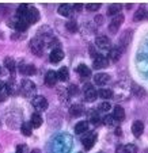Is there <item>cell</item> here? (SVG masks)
<instances>
[{"mask_svg":"<svg viewBox=\"0 0 148 153\" xmlns=\"http://www.w3.org/2000/svg\"><path fill=\"white\" fill-rule=\"evenodd\" d=\"M29 46H30V50H31V53L34 56H38V57H41V56L44 54L45 45H44V42H42V39H41V38H38V37L33 38V39L30 41Z\"/></svg>","mask_w":148,"mask_h":153,"instance_id":"cell-1","label":"cell"},{"mask_svg":"<svg viewBox=\"0 0 148 153\" xmlns=\"http://www.w3.org/2000/svg\"><path fill=\"white\" fill-rule=\"evenodd\" d=\"M23 20L26 22L27 25H34L37 23L38 20H40V11H38L35 7L33 6H29L27 7V11H26V15L23 16Z\"/></svg>","mask_w":148,"mask_h":153,"instance_id":"cell-2","label":"cell"},{"mask_svg":"<svg viewBox=\"0 0 148 153\" xmlns=\"http://www.w3.org/2000/svg\"><path fill=\"white\" fill-rule=\"evenodd\" d=\"M35 84L33 83L31 80H23L22 81V84H20V94H22V96H25V98H30L31 95H34L35 94Z\"/></svg>","mask_w":148,"mask_h":153,"instance_id":"cell-3","label":"cell"},{"mask_svg":"<svg viewBox=\"0 0 148 153\" xmlns=\"http://www.w3.org/2000/svg\"><path fill=\"white\" fill-rule=\"evenodd\" d=\"M83 92H84V99L88 102V103H93L98 98V90L94 88L93 84H86L83 87Z\"/></svg>","mask_w":148,"mask_h":153,"instance_id":"cell-4","label":"cell"},{"mask_svg":"<svg viewBox=\"0 0 148 153\" xmlns=\"http://www.w3.org/2000/svg\"><path fill=\"white\" fill-rule=\"evenodd\" d=\"M124 19H125V16L122 14H118L111 18L110 23H109V31H110L111 34H116L120 30V27L122 26V23H124Z\"/></svg>","mask_w":148,"mask_h":153,"instance_id":"cell-5","label":"cell"},{"mask_svg":"<svg viewBox=\"0 0 148 153\" xmlns=\"http://www.w3.org/2000/svg\"><path fill=\"white\" fill-rule=\"evenodd\" d=\"M95 141H96V134L93 133V131H87V133L84 134L83 138H81V144H83L84 150L93 149V146L95 145Z\"/></svg>","mask_w":148,"mask_h":153,"instance_id":"cell-6","label":"cell"},{"mask_svg":"<svg viewBox=\"0 0 148 153\" xmlns=\"http://www.w3.org/2000/svg\"><path fill=\"white\" fill-rule=\"evenodd\" d=\"M8 23H10V27L18 30V33H23V31H26V30L29 29V25H27L23 19H19V18H16V16H15L14 19L10 20Z\"/></svg>","mask_w":148,"mask_h":153,"instance_id":"cell-7","label":"cell"},{"mask_svg":"<svg viewBox=\"0 0 148 153\" xmlns=\"http://www.w3.org/2000/svg\"><path fill=\"white\" fill-rule=\"evenodd\" d=\"M31 103H33V107H34L37 111H45L48 108V100H46V98L42 95L34 96Z\"/></svg>","mask_w":148,"mask_h":153,"instance_id":"cell-8","label":"cell"},{"mask_svg":"<svg viewBox=\"0 0 148 153\" xmlns=\"http://www.w3.org/2000/svg\"><path fill=\"white\" fill-rule=\"evenodd\" d=\"M95 45L102 50H110L111 49V41L106 35H98L95 38Z\"/></svg>","mask_w":148,"mask_h":153,"instance_id":"cell-9","label":"cell"},{"mask_svg":"<svg viewBox=\"0 0 148 153\" xmlns=\"http://www.w3.org/2000/svg\"><path fill=\"white\" fill-rule=\"evenodd\" d=\"M109 65V58L105 57L102 54H98L96 57H94L93 60V68L94 69H102V68H106Z\"/></svg>","mask_w":148,"mask_h":153,"instance_id":"cell-10","label":"cell"},{"mask_svg":"<svg viewBox=\"0 0 148 153\" xmlns=\"http://www.w3.org/2000/svg\"><path fill=\"white\" fill-rule=\"evenodd\" d=\"M131 35H132V31H131V30H126V31H124V33H122V35L120 37V45H118V48L121 49L122 53L126 50L129 42H131Z\"/></svg>","mask_w":148,"mask_h":153,"instance_id":"cell-11","label":"cell"},{"mask_svg":"<svg viewBox=\"0 0 148 153\" xmlns=\"http://www.w3.org/2000/svg\"><path fill=\"white\" fill-rule=\"evenodd\" d=\"M64 52H63V49L61 48H57V49H53L52 52H50V56H49V61L52 64H58L63 58H64Z\"/></svg>","mask_w":148,"mask_h":153,"instance_id":"cell-12","label":"cell"},{"mask_svg":"<svg viewBox=\"0 0 148 153\" xmlns=\"http://www.w3.org/2000/svg\"><path fill=\"white\" fill-rule=\"evenodd\" d=\"M110 75L109 73H103V72H101V73H95L94 75V83L96 84V85H105V84H108L109 81H110Z\"/></svg>","mask_w":148,"mask_h":153,"instance_id":"cell-13","label":"cell"},{"mask_svg":"<svg viewBox=\"0 0 148 153\" xmlns=\"http://www.w3.org/2000/svg\"><path fill=\"white\" fill-rule=\"evenodd\" d=\"M58 79H57V73L55 72V71H49V72H46V75H45V85L46 87H55L56 84H57Z\"/></svg>","mask_w":148,"mask_h":153,"instance_id":"cell-14","label":"cell"},{"mask_svg":"<svg viewBox=\"0 0 148 153\" xmlns=\"http://www.w3.org/2000/svg\"><path fill=\"white\" fill-rule=\"evenodd\" d=\"M19 72L25 76H33V75H35L37 69H35V67L33 65V64H20L19 65Z\"/></svg>","mask_w":148,"mask_h":153,"instance_id":"cell-15","label":"cell"},{"mask_svg":"<svg viewBox=\"0 0 148 153\" xmlns=\"http://www.w3.org/2000/svg\"><path fill=\"white\" fill-rule=\"evenodd\" d=\"M111 117L114 118V121H116V122H122V121H124V119H125V110L122 108V106H120V104L114 106Z\"/></svg>","mask_w":148,"mask_h":153,"instance_id":"cell-16","label":"cell"},{"mask_svg":"<svg viewBox=\"0 0 148 153\" xmlns=\"http://www.w3.org/2000/svg\"><path fill=\"white\" fill-rule=\"evenodd\" d=\"M132 133H133L135 137L139 138L143 133H144V123L141 121H135L132 123Z\"/></svg>","mask_w":148,"mask_h":153,"instance_id":"cell-17","label":"cell"},{"mask_svg":"<svg viewBox=\"0 0 148 153\" xmlns=\"http://www.w3.org/2000/svg\"><path fill=\"white\" fill-rule=\"evenodd\" d=\"M76 72H78V75L80 76L81 79H87L91 76V69L86 64H79L78 68H76Z\"/></svg>","mask_w":148,"mask_h":153,"instance_id":"cell-18","label":"cell"},{"mask_svg":"<svg viewBox=\"0 0 148 153\" xmlns=\"http://www.w3.org/2000/svg\"><path fill=\"white\" fill-rule=\"evenodd\" d=\"M57 12H58V15H61V16L70 18L71 15H72L73 10H72V6H71V4H61V6L57 8Z\"/></svg>","mask_w":148,"mask_h":153,"instance_id":"cell-19","label":"cell"},{"mask_svg":"<svg viewBox=\"0 0 148 153\" xmlns=\"http://www.w3.org/2000/svg\"><path fill=\"white\" fill-rule=\"evenodd\" d=\"M84 113V107L81 106V104H73V106L70 107V114L71 117H73V118H78V117H81Z\"/></svg>","mask_w":148,"mask_h":153,"instance_id":"cell-20","label":"cell"},{"mask_svg":"<svg viewBox=\"0 0 148 153\" xmlns=\"http://www.w3.org/2000/svg\"><path fill=\"white\" fill-rule=\"evenodd\" d=\"M121 56H122V52L118 46L111 48V49L109 50V58L111 60V62H117V61H120Z\"/></svg>","mask_w":148,"mask_h":153,"instance_id":"cell-21","label":"cell"},{"mask_svg":"<svg viewBox=\"0 0 148 153\" xmlns=\"http://www.w3.org/2000/svg\"><path fill=\"white\" fill-rule=\"evenodd\" d=\"M88 131V122L87 121H80L75 125V133L76 134H84Z\"/></svg>","mask_w":148,"mask_h":153,"instance_id":"cell-22","label":"cell"},{"mask_svg":"<svg viewBox=\"0 0 148 153\" xmlns=\"http://www.w3.org/2000/svg\"><path fill=\"white\" fill-rule=\"evenodd\" d=\"M56 73H57V79H58L60 81H63V83H64V81H68V80H70V71H68L67 67L60 68V69H58Z\"/></svg>","mask_w":148,"mask_h":153,"instance_id":"cell-23","label":"cell"},{"mask_svg":"<svg viewBox=\"0 0 148 153\" xmlns=\"http://www.w3.org/2000/svg\"><path fill=\"white\" fill-rule=\"evenodd\" d=\"M44 123V119H42V115H41L40 113H34L31 115V127H34V129H38V127H41V125Z\"/></svg>","mask_w":148,"mask_h":153,"instance_id":"cell-24","label":"cell"},{"mask_svg":"<svg viewBox=\"0 0 148 153\" xmlns=\"http://www.w3.org/2000/svg\"><path fill=\"white\" fill-rule=\"evenodd\" d=\"M121 10H122V4H118V3L110 4L108 8V14L109 16H116V15L121 14Z\"/></svg>","mask_w":148,"mask_h":153,"instance_id":"cell-25","label":"cell"},{"mask_svg":"<svg viewBox=\"0 0 148 153\" xmlns=\"http://www.w3.org/2000/svg\"><path fill=\"white\" fill-rule=\"evenodd\" d=\"M132 94L139 99L144 98V96L147 95V92H145L144 88H143L141 85H137V84H133V85H132Z\"/></svg>","mask_w":148,"mask_h":153,"instance_id":"cell-26","label":"cell"},{"mask_svg":"<svg viewBox=\"0 0 148 153\" xmlns=\"http://www.w3.org/2000/svg\"><path fill=\"white\" fill-rule=\"evenodd\" d=\"M98 96L99 98H102L103 100H108V99H111L114 96L113 91L110 90V88H101V90H98Z\"/></svg>","mask_w":148,"mask_h":153,"instance_id":"cell-27","label":"cell"},{"mask_svg":"<svg viewBox=\"0 0 148 153\" xmlns=\"http://www.w3.org/2000/svg\"><path fill=\"white\" fill-rule=\"evenodd\" d=\"M4 67H6L7 69H8L10 72L12 73V76H14L15 69H16V65H15V61H14V58H11V57H7L6 60H4Z\"/></svg>","mask_w":148,"mask_h":153,"instance_id":"cell-28","label":"cell"},{"mask_svg":"<svg viewBox=\"0 0 148 153\" xmlns=\"http://www.w3.org/2000/svg\"><path fill=\"white\" fill-rule=\"evenodd\" d=\"M20 131H22V134L26 137H30L33 133V127L29 123V122H23V123L20 125Z\"/></svg>","mask_w":148,"mask_h":153,"instance_id":"cell-29","label":"cell"},{"mask_svg":"<svg viewBox=\"0 0 148 153\" xmlns=\"http://www.w3.org/2000/svg\"><path fill=\"white\" fill-rule=\"evenodd\" d=\"M57 96H58V99H60L61 102H64V103H67V102L70 100V94H68L67 88H58Z\"/></svg>","mask_w":148,"mask_h":153,"instance_id":"cell-30","label":"cell"},{"mask_svg":"<svg viewBox=\"0 0 148 153\" xmlns=\"http://www.w3.org/2000/svg\"><path fill=\"white\" fill-rule=\"evenodd\" d=\"M27 7H29V4H20L19 7L16 8V18H19V19H23V16L26 15V11H27Z\"/></svg>","mask_w":148,"mask_h":153,"instance_id":"cell-31","label":"cell"},{"mask_svg":"<svg viewBox=\"0 0 148 153\" xmlns=\"http://www.w3.org/2000/svg\"><path fill=\"white\" fill-rule=\"evenodd\" d=\"M65 29L68 30L70 33H76L78 31V23H76V20H73V19H71V20H68L67 23H65Z\"/></svg>","mask_w":148,"mask_h":153,"instance_id":"cell-32","label":"cell"},{"mask_svg":"<svg viewBox=\"0 0 148 153\" xmlns=\"http://www.w3.org/2000/svg\"><path fill=\"white\" fill-rule=\"evenodd\" d=\"M145 18V10H144V7H140L139 10H137L136 12H135V16H133V20L135 22H139V20H141V19H144Z\"/></svg>","mask_w":148,"mask_h":153,"instance_id":"cell-33","label":"cell"},{"mask_svg":"<svg viewBox=\"0 0 148 153\" xmlns=\"http://www.w3.org/2000/svg\"><path fill=\"white\" fill-rule=\"evenodd\" d=\"M102 123H103L105 126H108V127H113L117 122L114 121V118L111 115H106L103 119H102Z\"/></svg>","mask_w":148,"mask_h":153,"instance_id":"cell-34","label":"cell"},{"mask_svg":"<svg viewBox=\"0 0 148 153\" xmlns=\"http://www.w3.org/2000/svg\"><path fill=\"white\" fill-rule=\"evenodd\" d=\"M101 7H102L101 3H88V4H86V10L90 11V12L98 11V10H101Z\"/></svg>","mask_w":148,"mask_h":153,"instance_id":"cell-35","label":"cell"},{"mask_svg":"<svg viewBox=\"0 0 148 153\" xmlns=\"http://www.w3.org/2000/svg\"><path fill=\"white\" fill-rule=\"evenodd\" d=\"M139 149L135 144H126L124 145V153H137Z\"/></svg>","mask_w":148,"mask_h":153,"instance_id":"cell-36","label":"cell"},{"mask_svg":"<svg viewBox=\"0 0 148 153\" xmlns=\"http://www.w3.org/2000/svg\"><path fill=\"white\" fill-rule=\"evenodd\" d=\"M68 94H70V96H78L79 95V87L76 85V84H71L70 87L67 88Z\"/></svg>","mask_w":148,"mask_h":153,"instance_id":"cell-37","label":"cell"},{"mask_svg":"<svg viewBox=\"0 0 148 153\" xmlns=\"http://www.w3.org/2000/svg\"><path fill=\"white\" fill-rule=\"evenodd\" d=\"M110 108H111V104L109 103V102H102V103L99 104V110L103 111V113H108Z\"/></svg>","mask_w":148,"mask_h":153,"instance_id":"cell-38","label":"cell"},{"mask_svg":"<svg viewBox=\"0 0 148 153\" xmlns=\"http://www.w3.org/2000/svg\"><path fill=\"white\" fill-rule=\"evenodd\" d=\"M94 23H95V26H102L103 25V15H95Z\"/></svg>","mask_w":148,"mask_h":153,"instance_id":"cell-39","label":"cell"},{"mask_svg":"<svg viewBox=\"0 0 148 153\" xmlns=\"http://www.w3.org/2000/svg\"><path fill=\"white\" fill-rule=\"evenodd\" d=\"M83 8H84V6L83 4H80V3H76V4H73L72 6V10L73 11H76V12H80Z\"/></svg>","mask_w":148,"mask_h":153,"instance_id":"cell-40","label":"cell"},{"mask_svg":"<svg viewBox=\"0 0 148 153\" xmlns=\"http://www.w3.org/2000/svg\"><path fill=\"white\" fill-rule=\"evenodd\" d=\"M99 122H101V119H99L98 114L95 113V115L91 117V123H93V125H99Z\"/></svg>","mask_w":148,"mask_h":153,"instance_id":"cell-41","label":"cell"},{"mask_svg":"<svg viewBox=\"0 0 148 153\" xmlns=\"http://www.w3.org/2000/svg\"><path fill=\"white\" fill-rule=\"evenodd\" d=\"M22 35H20V33H14V34L11 35V39L12 41H18V39H22Z\"/></svg>","mask_w":148,"mask_h":153,"instance_id":"cell-42","label":"cell"},{"mask_svg":"<svg viewBox=\"0 0 148 153\" xmlns=\"http://www.w3.org/2000/svg\"><path fill=\"white\" fill-rule=\"evenodd\" d=\"M25 149H26V146H25L23 144L18 145V146H16V152H15V153H25Z\"/></svg>","mask_w":148,"mask_h":153,"instance_id":"cell-43","label":"cell"},{"mask_svg":"<svg viewBox=\"0 0 148 153\" xmlns=\"http://www.w3.org/2000/svg\"><path fill=\"white\" fill-rule=\"evenodd\" d=\"M116 153H124V145H122V144H118V145H117Z\"/></svg>","mask_w":148,"mask_h":153,"instance_id":"cell-44","label":"cell"},{"mask_svg":"<svg viewBox=\"0 0 148 153\" xmlns=\"http://www.w3.org/2000/svg\"><path fill=\"white\" fill-rule=\"evenodd\" d=\"M6 98H7V92L1 91V92H0V103H3V102L6 100Z\"/></svg>","mask_w":148,"mask_h":153,"instance_id":"cell-45","label":"cell"},{"mask_svg":"<svg viewBox=\"0 0 148 153\" xmlns=\"http://www.w3.org/2000/svg\"><path fill=\"white\" fill-rule=\"evenodd\" d=\"M114 133H116V136L121 137V136H122V129H121V127L117 126V127H116V130H114Z\"/></svg>","mask_w":148,"mask_h":153,"instance_id":"cell-46","label":"cell"},{"mask_svg":"<svg viewBox=\"0 0 148 153\" xmlns=\"http://www.w3.org/2000/svg\"><path fill=\"white\" fill-rule=\"evenodd\" d=\"M3 88H4V83H3V81H0V92L3 91Z\"/></svg>","mask_w":148,"mask_h":153,"instance_id":"cell-47","label":"cell"},{"mask_svg":"<svg viewBox=\"0 0 148 153\" xmlns=\"http://www.w3.org/2000/svg\"><path fill=\"white\" fill-rule=\"evenodd\" d=\"M30 153H41V150L40 149H33V150H30Z\"/></svg>","mask_w":148,"mask_h":153,"instance_id":"cell-48","label":"cell"},{"mask_svg":"<svg viewBox=\"0 0 148 153\" xmlns=\"http://www.w3.org/2000/svg\"><path fill=\"white\" fill-rule=\"evenodd\" d=\"M125 8H126V10H131V8H132V4H131V3L126 4V6H125Z\"/></svg>","mask_w":148,"mask_h":153,"instance_id":"cell-49","label":"cell"},{"mask_svg":"<svg viewBox=\"0 0 148 153\" xmlns=\"http://www.w3.org/2000/svg\"><path fill=\"white\" fill-rule=\"evenodd\" d=\"M145 18H148V11H145Z\"/></svg>","mask_w":148,"mask_h":153,"instance_id":"cell-50","label":"cell"},{"mask_svg":"<svg viewBox=\"0 0 148 153\" xmlns=\"http://www.w3.org/2000/svg\"><path fill=\"white\" fill-rule=\"evenodd\" d=\"M1 73H3V71H1V67H0V75H1Z\"/></svg>","mask_w":148,"mask_h":153,"instance_id":"cell-51","label":"cell"},{"mask_svg":"<svg viewBox=\"0 0 148 153\" xmlns=\"http://www.w3.org/2000/svg\"><path fill=\"white\" fill-rule=\"evenodd\" d=\"M1 149H3V148H1V146H0V152H1Z\"/></svg>","mask_w":148,"mask_h":153,"instance_id":"cell-52","label":"cell"},{"mask_svg":"<svg viewBox=\"0 0 148 153\" xmlns=\"http://www.w3.org/2000/svg\"><path fill=\"white\" fill-rule=\"evenodd\" d=\"M145 153H148V149H147V150H145Z\"/></svg>","mask_w":148,"mask_h":153,"instance_id":"cell-53","label":"cell"},{"mask_svg":"<svg viewBox=\"0 0 148 153\" xmlns=\"http://www.w3.org/2000/svg\"><path fill=\"white\" fill-rule=\"evenodd\" d=\"M98 153H105V152H98Z\"/></svg>","mask_w":148,"mask_h":153,"instance_id":"cell-54","label":"cell"},{"mask_svg":"<svg viewBox=\"0 0 148 153\" xmlns=\"http://www.w3.org/2000/svg\"><path fill=\"white\" fill-rule=\"evenodd\" d=\"M79 153H81V152H79Z\"/></svg>","mask_w":148,"mask_h":153,"instance_id":"cell-55","label":"cell"}]
</instances>
